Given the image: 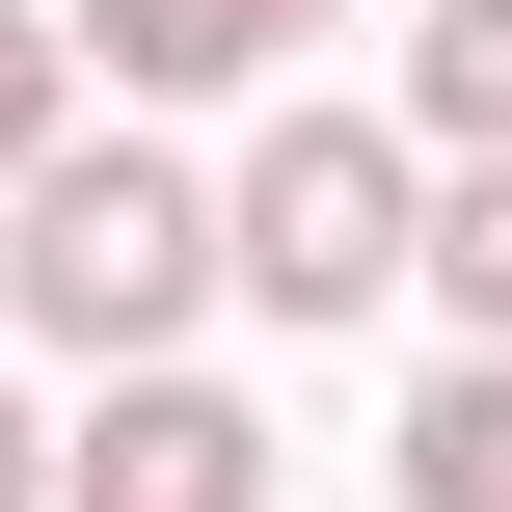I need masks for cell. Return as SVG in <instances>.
I'll use <instances>...</instances> for the list:
<instances>
[{
  "label": "cell",
  "mask_w": 512,
  "mask_h": 512,
  "mask_svg": "<svg viewBox=\"0 0 512 512\" xmlns=\"http://www.w3.org/2000/svg\"><path fill=\"white\" fill-rule=\"evenodd\" d=\"M216 270H243V216H216L189 162H135V135H108V162H54V189H27V243H0V297H27L81 378H162V324H189Z\"/></svg>",
  "instance_id": "6da1fadb"
},
{
  "label": "cell",
  "mask_w": 512,
  "mask_h": 512,
  "mask_svg": "<svg viewBox=\"0 0 512 512\" xmlns=\"http://www.w3.org/2000/svg\"><path fill=\"white\" fill-rule=\"evenodd\" d=\"M432 297H459V351H512V162L432 189Z\"/></svg>",
  "instance_id": "ba28073f"
},
{
  "label": "cell",
  "mask_w": 512,
  "mask_h": 512,
  "mask_svg": "<svg viewBox=\"0 0 512 512\" xmlns=\"http://www.w3.org/2000/svg\"><path fill=\"white\" fill-rule=\"evenodd\" d=\"M243 297H270V324H378V297H432V189H405L378 108H297V135L243 162Z\"/></svg>",
  "instance_id": "7a4b0ae2"
},
{
  "label": "cell",
  "mask_w": 512,
  "mask_h": 512,
  "mask_svg": "<svg viewBox=\"0 0 512 512\" xmlns=\"http://www.w3.org/2000/svg\"><path fill=\"white\" fill-rule=\"evenodd\" d=\"M54 486H81V432H27V405H0V512H54Z\"/></svg>",
  "instance_id": "9c48e42d"
},
{
  "label": "cell",
  "mask_w": 512,
  "mask_h": 512,
  "mask_svg": "<svg viewBox=\"0 0 512 512\" xmlns=\"http://www.w3.org/2000/svg\"><path fill=\"white\" fill-rule=\"evenodd\" d=\"M324 0H81V54L135 81V108H216V81H270Z\"/></svg>",
  "instance_id": "277c9868"
},
{
  "label": "cell",
  "mask_w": 512,
  "mask_h": 512,
  "mask_svg": "<svg viewBox=\"0 0 512 512\" xmlns=\"http://www.w3.org/2000/svg\"><path fill=\"white\" fill-rule=\"evenodd\" d=\"M405 512H512V351H459L405 405Z\"/></svg>",
  "instance_id": "5b68a950"
},
{
  "label": "cell",
  "mask_w": 512,
  "mask_h": 512,
  "mask_svg": "<svg viewBox=\"0 0 512 512\" xmlns=\"http://www.w3.org/2000/svg\"><path fill=\"white\" fill-rule=\"evenodd\" d=\"M54 81H81V0H0V189H54L81 135H54Z\"/></svg>",
  "instance_id": "52a82bcc"
},
{
  "label": "cell",
  "mask_w": 512,
  "mask_h": 512,
  "mask_svg": "<svg viewBox=\"0 0 512 512\" xmlns=\"http://www.w3.org/2000/svg\"><path fill=\"white\" fill-rule=\"evenodd\" d=\"M54 512H270V432H243L216 378H108V432H81Z\"/></svg>",
  "instance_id": "3957f363"
},
{
  "label": "cell",
  "mask_w": 512,
  "mask_h": 512,
  "mask_svg": "<svg viewBox=\"0 0 512 512\" xmlns=\"http://www.w3.org/2000/svg\"><path fill=\"white\" fill-rule=\"evenodd\" d=\"M405 108H432L459 162H512V0H432V54H405Z\"/></svg>",
  "instance_id": "8992f818"
}]
</instances>
